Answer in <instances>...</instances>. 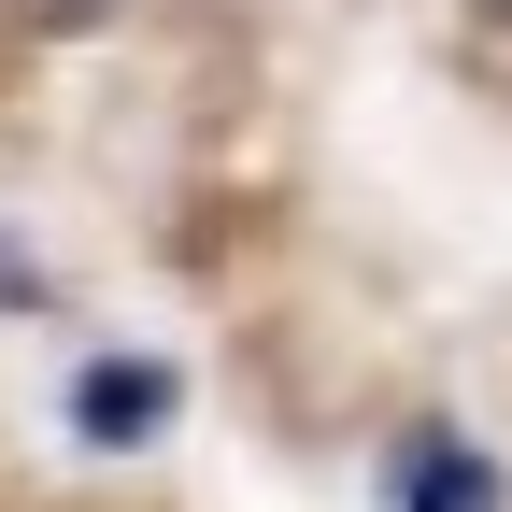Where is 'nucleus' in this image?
<instances>
[{
	"label": "nucleus",
	"mask_w": 512,
	"mask_h": 512,
	"mask_svg": "<svg viewBox=\"0 0 512 512\" xmlns=\"http://www.w3.org/2000/svg\"><path fill=\"white\" fill-rule=\"evenodd\" d=\"M72 413H86L100 441H114V427H157V413H171V370H114V356H100V370L72 384Z\"/></svg>",
	"instance_id": "2"
},
{
	"label": "nucleus",
	"mask_w": 512,
	"mask_h": 512,
	"mask_svg": "<svg viewBox=\"0 0 512 512\" xmlns=\"http://www.w3.org/2000/svg\"><path fill=\"white\" fill-rule=\"evenodd\" d=\"M484 15H498V29H512V0H484Z\"/></svg>",
	"instance_id": "3"
},
{
	"label": "nucleus",
	"mask_w": 512,
	"mask_h": 512,
	"mask_svg": "<svg viewBox=\"0 0 512 512\" xmlns=\"http://www.w3.org/2000/svg\"><path fill=\"white\" fill-rule=\"evenodd\" d=\"M399 512H498V470L470 456V441L413 427V441H399Z\"/></svg>",
	"instance_id": "1"
}]
</instances>
